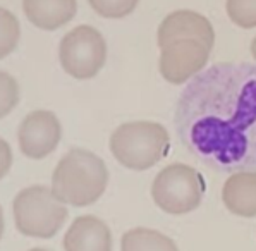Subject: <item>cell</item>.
<instances>
[{"label": "cell", "instance_id": "1", "mask_svg": "<svg viewBox=\"0 0 256 251\" xmlns=\"http://www.w3.org/2000/svg\"><path fill=\"white\" fill-rule=\"evenodd\" d=\"M174 124L180 143L206 167L256 170V66L220 62L203 69L180 93Z\"/></svg>", "mask_w": 256, "mask_h": 251}, {"label": "cell", "instance_id": "2", "mask_svg": "<svg viewBox=\"0 0 256 251\" xmlns=\"http://www.w3.org/2000/svg\"><path fill=\"white\" fill-rule=\"evenodd\" d=\"M108 170L93 152L72 148L60 158L54 170L52 190L60 202L72 206L93 205L105 193Z\"/></svg>", "mask_w": 256, "mask_h": 251}, {"label": "cell", "instance_id": "3", "mask_svg": "<svg viewBox=\"0 0 256 251\" xmlns=\"http://www.w3.org/2000/svg\"><path fill=\"white\" fill-rule=\"evenodd\" d=\"M170 148L167 129L152 120H134L119 126L110 136V152L131 170H146L158 164Z\"/></svg>", "mask_w": 256, "mask_h": 251}, {"label": "cell", "instance_id": "4", "mask_svg": "<svg viewBox=\"0 0 256 251\" xmlns=\"http://www.w3.org/2000/svg\"><path fill=\"white\" fill-rule=\"evenodd\" d=\"M12 212L19 232L40 239L55 236L68 218L66 203L46 186H30L19 191L14 198Z\"/></svg>", "mask_w": 256, "mask_h": 251}, {"label": "cell", "instance_id": "5", "mask_svg": "<svg viewBox=\"0 0 256 251\" xmlns=\"http://www.w3.org/2000/svg\"><path fill=\"white\" fill-rule=\"evenodd\" d=\"M204 181L196 168L186 164H170L156 174L152 186L153 202L170 215H184L203 202Z\"/></svg>", "mask_w": 256, "mask_h": 251}, {"label": "cell", "instance_id": "6", "mask_svg": "<svg viewBox=\"0 0 256 251\" xmlns=\"http://www.w3.org/2000/svg\"><path fill=\"white\" fill-rule=\"evenodd\" d=\"M60 66L76 80H92L107 60V43L93 26L81 24L70 30L58 46Z\"/></svg>", "mask_w": 256, "mask_h": 251}, {"label": "cell", "instance_id": "7", "mask_svg": "<svg viewBox=\"0 0 256 251\" xmlns=\"http://www.w3.org/2000/svg\"><path fill=\"white\" fill-rule=\"evenodd\" d=\"M214 46L198 38H177L160 48V74L172 84H182L208 64Z\"/></svg>", "mask_w": 256, "mask_h": 251}, {"label": "cell", "instance_id": "8", "mask_svg": "<svg viewBox=\"0 0 256 251\" xmlns=\"http://www.w3.org/2000/svg\"><path fill=\"white\" fill-rule=\"evenodd\" d=\"M62 136V126L54 112L34 110L19 126V148L28 158L40 160L57 148Z\"/></svg>", "mask_w": 256, "mask_h": 251}, {"label": "cell", "instance_id": "9", "mask_svg": "<svg viewBox=\"0 0 256 251\" xmlns=\"http://www.w3.org/2000/svg\"><path fill=\"white\" fill-rule=\"evenodd\" d=\"M177 38H198L210 46L215 45V31L212 22L194 10L182 9L170 12L158 26L156 40H158L160 48Z\"/></svg>", "mask_w": 256, "mask_h": 251}, {"label": "cell", "instance_id": "10", "mask_svg": "<svg viewBox=\"0 0 256 251\" xmlns=\"http://www.w3.org/2000/svg\"><path fill=\"white\" fill-rule=\"evenodd\" d=\"M66 251H112L108 226L94 215H81L64 236Z\"/></svg>", "mask_w": 256, "mask_h": 251}, {"label": "cell", "instance_id": "11", "mask_svg": "<svg viewBox=\"0 0 256 251\" xmlns=\"http://www.w3.org/2000/svg\"><path fill=\"white\" fill-rule=\"evenodd\" d=\"M28 21L38 30L55 31L72 21L78 12L76 0H22Z\"/></svg>", "mask_w": 256, "mask_h": 251}, {"label": "cell", "instance_id": "12", "mask_svg": "<svg viewBox=\"0 0 256 251\" xmlns=\"http://www.w3.org/2000/svg\"><path fill=\"white\" fill-rule=\"evenodd\" d=\"M222 200L227 210L239 217H256V170H241L229 176Z\"/></svg>", "mask_w": 256, "mask_h": 251}, {"label": "cell", "instance_id": "13", "mask_svg": "<svg viewBox=\"0 0 256 251\" xmlns=\"http://www.w3.org/2000/svg\"><path fill=\"white\" fill-rule=\"evenodd\" d=\"M120 251H179L168 236L155 229L136 227L122 236Z\"/></svg>", "mask_w": 256, "mask_h": 251}, {"label": "cell", "instance_id": "14", "mask_svg": "<svg viewBox=\"0 0 256 251\" xmlns=\"http://www.w3.org/2000/svg\"><path fill=\"white\" fill-rule=\"evenodd\" d=\"M21 26L10 10L0 7V58H6L19 43Z\"/></svg>", "mask_w": 256, "mask_h": 251}, {"label": "cell", "instance_id": "15", "mask_svg": "<svg viewBox=\"0 0 256 251\" xmlns=\"http://www.w3.org/2000/svg\"><path fill=\"white\" fill-rule=\"evenodd\" d=\"M227 16L239 28H256V0H227Z\"/></svg>", "mask_w": 256, "mask_h": 251}, {"label": "cell", "instance_id": "16", "mask_svg": "<svg viewBox=\"0 0 256 251\" xmlns=\"http://www.w3.org/2000/svg\"><path fill=\"white\" fill-rule=\"evenodd\" d=\"M92 9L102 18L120 19L126 18L138 7L140 0H88Z\"/></svg>", "mask_w": 256, "mask_h": 251}, {"label": "cell", "instance_id": "17", "mask_svg": "<svg viewBox=\"0 0 256 251\" xmlns=\"http://www.w3.org/2000/svg\"><path fill=\"white\" fill-rule=\"evenodd\" d=\"M19 102V84L9 72L0 70V119L9 116Z\"/></svg>", "mask_w": 256, "mask_h": 251}, {"label": "cell", "instance_id": "18", "mask_svg": "<svg viewBox=\"0 0 256 251\" xmlns=\"http://www.w3.org/2000/svg\"><path fill=\"white\" fill-rule=\"evenodd\" d=\"M12 166V150L6 140L0 138V179L6 178Z\"/></svg>", "mask_w": 256, "mask_h": 251}, {"label": "cell", "instance_id": "19", "mask_svg": "<svg viewBox=\"0 0 256 251\" xmlns=\"http://www.w3.org/2000/svg\"><path fill=\"white\" fill-rule=\"evenodd\" d=\"M4 234V214H2V208H0V238Z\"/></svg>", "mask_w": 256, "mask_h": 251}, {"label": "cell", "instance_id": "20", "mask_svg": "<svg viewBox=\"0 0 256 251\" xmlns=\"http://www.w3.org/2000/svg\"><path fill=\"white\" fill-rule=\"evenodd\" d=\"M251 54H253V57L256 60V36L253 38V42H251Z\"/></svg>", "mask_w": 256, "mask_h": 251}, {"label": "cell", "instance_id": "21", "mask_svg": "<svg viewBox=\"0 0 256 251\" xmlns=\"http://www.w3.org/2000/svg\"><path fill=\"white\" fill-rule=\"evenodd\" d=\"M30 251H48V250H43V248H33V250H30Z\"/></svg>", "mask_w": 256, "mask_h": 251}]
</instances>
